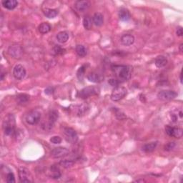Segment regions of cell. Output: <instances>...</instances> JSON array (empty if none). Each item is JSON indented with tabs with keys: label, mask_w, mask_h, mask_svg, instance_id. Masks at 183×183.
<instances>
[{
	"label": "cell",
	"mask_w": 183,
	"mask_h": 183,
	"mask_svg": "<svg viewBox=\"0 0 183 183\" xmlns=\"http://www.w3.org/2000/svg\"><path fill=\"white\" fill-rule=\"evenodd\" d=\"M177 94L172 90H162L157 94V97L162 101H169L177 97Z\"/></svg>",
	"instance_id": "9c48e42d"
},
{
	"label": "cell",
	"mask_w": 183,
	"mask_h": 183,
	"mask_svg": "<svg viewBox=\"0 0 183 183\" xmlns=\"http://www.w3.org/2000/svg\"><path fill=\"white\" fill-rule=\"evenodd\" d=\"M175 147V142H169L165 146V150L166 151H171L172 149H174Z\"/></svg>",
	"instance_id": "8d00e7d4"
},
{
	"label": "cell",
	"mask_w": 183,
	"mask_h": 183,
	"mask_svg": "<svg viewBox=\"0 0 183 183\" xmlns=\"http://www.w3.org/2000/svg\"><path fill=\"white\" fill-rule=\"evenodd\" d=\"M50 142L54 145L60 144L62 142V138L59 136H53L50 139Z\"/></svg>",
	"instance_id": "e575fe53"
},
{
	"label": "cell",
	"mask_w": 183,
	"mask_h": 183,
	"mask_svg": "<svg viewBox=\"0 0 183 183\" xmlns=\"http://www.w3.org/2000/svg\"><path fill=\"white\" fill-rule=\"evenodd\" d=\"M90 3L88 1H77L75 3V8L79 12H84L89 8Z\"/></svg>",
	"instance_id": "5bb4252c"
},
{
	"label": "cell",
	"mask_w": 183,
	"mask_h": 183,
	"mask_svg": "<svg viewBox=\"0 0 183 183\" xmlns=\"http://www.w3.org/2000/svg\"><path fill=\"white\" fill-rule=\"evenodd\" d=\"M74 162L72 161V160H62L59 162L60 166L64 167V168H69V167H71L74 165Z\"/></svg>",
	"instance_id": "4dcf8cb0"
},
{
	"label": "cell",
	"mask_w": 183,
	"mask_h": 183,
	"mask_svg": "<svg viewBox=\"0 0 183 183\" xmlns=\"http://www.w3.org/2000/svg\"><path fill=\"white\" fill-rule=\"evenodd\" d=\"M108 83L111 85V86L113 87H117L119 83V82L117 80L116 78H112L109 79L108 81Z\"/></svg>",
	"instance_id": "d590c367"
},
{
	"label": "cell",
	"mask_w": 183,
	"mask_h": 183,
	"mask_svg": "<svg viewBox=\"0 0 183 183\" xmlns=\"http://www.w3.org/2000/svg\"><path fill=\"white\" fill-rule=\"evenodd\" d=\"M2 5H3L4 8L9 10H13L18 5V2L16 1V0H4V1L2 2Z\"/></svg>",
	"instance_id": "ffe728a7"
},
{
	"label": "cell",
	"mask_w": 183,
	"mask_h": 183,
	"mask_svg": "<svg viewBox=\"0 0 183 183\" xmlns=\"http://www.w3.org/2000/svg\"><path fill=\"white\" fill-rule=\"evenodd\" d=\"M19 179L20 182H32V175L29 170L25 167H21L19 168Z\"/></svg>",
	"instance_id": "52a82bcc"
},
{
	"label": "cell",
	"mask_w": 183,
	"mask_h": 183,
	"mask_svg": "<svg viewBox=\"0 0 183 183\" xmlns=\"http://www.w3.org/2000/svg\"><path fill=\"white\" fill-rule=\"evenodd\" d=\"M51 170V177L53 179H59L62 176V173L60 172L59 167L56 165H52L50 168Z\"/></svg>",
	"instance_id": "603a6c76"
},
{
	"label": "cell",
	"mask_w": 183,
	"mask_h": 183,
	"mask_svg": "<svg viewBox=\"0 0 183 183\" xmlns=\"http://www.w3.org/2000/svg\"><path fill=\"white\" fill-rule=\"evenodd\" d=\"M3 130L5 135L12 136L15 133V118L13 114H9L4 117L3 121Z\"/></svg>",
	"instance_id": "7a4b0ae2"
},
{
	"label": "cell",
	"mask_w": 183,
	"mask_h": 183,
	"mask_svg": "<svg viewBox=\"0 0 183 183\" xmlns=\"http://www.w3.org/2000/svg\"><path fill=\"white\" fill-rule=\"evenodd\" d=\"M114 109H115V116H116L117 119L120 120L126 119V116H125L123 112H122L119 109H117V108H114Z\"/></svg>",
	"instance_id": "836d02e7"
},
{
	"label": "cell",
	"mask_w": 183,
	"mask_h": 183,
	"mask_svg": "<svg viewBox=\"0 0 183 183\" xmlns=\"http://www.w3.org/2000/svg\"><path fill=\"white\" fill-rule=\"evenodd\" d=\"M120 41H121V43L125 45V46H130V45L134 44L135 37L132 34H125L121 37Z\"/></svg>",
	"instance_id": "4fadbf2b"
},
{
	"label": "cell",
	"mask_w": 183,
	"mask_h": 183,
	"mask_svg": "<svg viewBox=\"0 0 183 183\" xmlns=\"http://www.w3.org/2000/svg\"><path fill=\"white\" fill-rule=\"evenodd\" d=\"M44 14L49 19H53L58 14V11L54 9H46L44 10Z\"/></svg>",
	"instance_id": "484cf974"
},
{
	"label": "cell",
	"mask_w": 183,
	"mask_h": 183,
	"mask_svg": "<svg viewBox=\"0 0 183 183\" xmlns=\"http://www.w3.org/2000/svg\"><path fill=\"white\" fill-rule=\"evenodd\" d=\"M87 77L89 82H94V83H98L102 79L100 75L96 73V72H91V73L87 75Z\"/></svg>",
	"instance_id": "d4e9b609"
},
{
	"label": "cell",
	"mask_w": 183,
	"mask_h": 183,
	"mask_svg": "<svg viewBox=\"0 0 183 183\" xmlns=\"http://www.w3.org/2000/svg\"><path fill=\"white\" fill-rule=\"evenodd\" d=\"M180 82H181V83L182 82V74H180Z\"/></svg>",
	"instance_id": "60d3db41"
},
{
	"label": "cell",
	"mask_w": 183,
	"mask_h": 183,
	"mask_svg": "<svg viewBox=\"0 0 183 183\" xmlns=\"http://www.w3.org/2000/svg\"><path fill=\"white\" fill-rule=\"evenodd\" d=\"M182 47H183V44H181L180 45V52H182V51H183Z\"/></svg>",
	"instance_id": "ab89813d"
},
{
	"label": "cell",
	"mask_w": 183,
	"mask_h": 183,
	"mask_svg": "<svg viewBox=\"0 0 183 183\" xmlns=\"http://www.w3.org/2000/svg\"><path fill=\"white\" fill-rule=\"evenodd\" d=\"M58 119V112L56 110H51L49 113V119H48V123H47V127L51 128L52 126L54 125L55 122Z\"/></svg>",
	"instance_id": "9a60e30c"
},
{
	"label": "cell",
	"mask_w": 183,
	"mask_h": 183,
	"mask_svg": "<svg viewBox=\"0 0 183 183\" xmlns=\"http://www.w3.org/2000/svg\"><path fill=\"white\" fill-rule=\"evenodd\" d=\"M119 18L123 22H127L131 18V14L130 11L126 8H121L119 10Z\"/></svg>",
	"instance_id": "2e32d148"
},
{
	"label": "cell",
	"mask_w": 183,
	"mask_h": 183,
	"mask_svg": "<svg viewBox=\"0 0 183 183\" xmlns=\"http://www.w3.org/2000/svg\"><path fill=\"white\" fill-rule=\"evenodd\" d=\"M127 93V90L124 87L117 86L115 87L114 89L112 90V92L110 96V98L114 102H117L123 99L126 96Z\"/></svg>",
	"instance_id": "5b68a950"
},
{
	"label": "cell",
	"mask_w": 183,
	"mask_h": 183,
	"mask_svg": "<svg viewBox=\"0 0 183 183\" xmlns=\"http://www.w3.org/2000/svg\"><path fill=\"white\" fill-rule=\"evenodd\" d=\"M167 62H168V61H167L166 57L163 56V55H160L155 59V63L157 68H162V67L166 66Z\"/></svg>",
	"instance_id": "d6986e66"
},
{
	"label": "cell",
	"mask_w": 183,
	"mask_h": 183,
	"mask_svg": "<svg viewBox=\"0 0 183 183\" xmlns=\"http://www.w3.org/2000/svg\"><path fill=\"white\" fill-rule=\"evenodd\" d=\"M6 180L8 183H14L15 182V177L12 172H9L6 175Z\"/></svg>",
	"instance_id": "d6a6232c"
},
{
	"label": "cell",
	"mask_w": 183,
	"mask_h": 183,
	"mask_svg": "<svg viewBox=\"0 0 183 183\" xmlns=\"http://www.w3.org/2000/svg\"><path fill=\"white\" fill-rule=\"evenodd\" d=\"M53 52L55 54H62L64 53L65 50L59 46V45H55L53 47Z\"/></svg>",
	"instance_id": "1f68e13d"
},
{
	"label": "cell",
	"mask_w": 183,
	"mask_h": 183,
	"mask_svg": "<svg viewBox=\"0 0 183 183\" xmlns=\"http://www.w3.org/2000/svg\"><path fill=\"white\" fill-rule=\"evenodd\" d=\"M112 69L119 82L128 81L131 78L133 71L132 67L130 65H114Z\"/></svg>",
	"instance_id": "6da1fadb"
},
{
	"label": "cell",
	"mask_w": 183,
	"mask_h": 183,
	"mask_svg": "<svg viewBox=\"0 0 183 183\" xmlns=\"http://www.w3.org/2000/svg\"><path fill=\"white\" fill-rule=\"evenodd\" d=\"M69 37V33L66 31L60 32L57 34V39L60 43H65V42H67L68 41Z\"/></svg>",
	"instance_id": "44dd1931"
},
{
	"label": "cell",
	"mask_w": 183,
	"mask_h": 183,
	"mask_svg": "<svg viewBox=\"0 0 183 183\" xmlns=\"http://www.w3.org/2000/svg\"><path fill=\"white\" fill-rule=\"evenodd\" d=\"M27 72L22 64H17L13 69V75L17 79H23L26 76Z\"/></svg>",
	"instance_id": "7c38bea8"
},
{
	"label": "cell",
	"mask_w": 183,
	"mask_h": 183,
	"mask_svg": "<svg viewBox=\"0 0 183 183\" xmlns=\"http://www.w3.org/2000/svg\"><path fill=\"white\" fill-rule=\"evenodd\" d=\"M75 50H76L77 55L80 57H84L87 54V50L84 45L77 44Z\"/></svg>",
	"instance_id": "cb8c5ba5"
},
{
	"label": "cell",
	"mask_w": 183,
	"mask_h": 183,
	"mask_svg": "<svg viewBox=\"0 0 183 183\" xmlns=\"http://www.w3.org/2000/svg\"><path fill=\"white\" fill-rule=\"evenodd\" d=\"M85 69H86V67H85V65H82V66L80 67L79 69L77 70V78H78V79L80 80V81L83 79V78H84Z\"/></svg>",
	"instance_id": "f546056e"
},
{
	"label": "cell",
	"mask_w": 183,
	"mask_h": 183,
	"mask_svg": "<svg viewBox=\"0 0 183 183\" xmlns=\"http://www.w3.org/2000/svg\"><path fill=\"white\" fill-rule=\"evenodd\" d=\"M170 116H171V119L172 122H177V120H178L179 118L180 119H182V117H183L182 111V110H180L177 113V112H172L171 114H170Z\"/></svg>",
	"instance_id": "f1b7e54d"
},
{
	"label": "cell",
	"mask_w": 183,
	"mask_h": 183,
	"mask_svg": "<svg viewBox=\"0 0 183 183\" xmlns=\"http://www.w3.org/2000/svg\"><path fill=\"white\" fill-rule=\"evenodd\" d=\"M51 29H52L51 25L49 23H47V22H43V23L40 24L38 27L39 32L42 34L48 33V32H50Z\"/></svg>",
	"instance_id": "7402d4cb"
},
{
	"label": "cell",
	"mask_w": 183,
	"mask_h": 183,
	"mask_svg": "<svg viewBox=\"0 0 183 183\" xmlns=\"http://www.w3.org/2000/svg\"><path fill=\"white\" fill-rule=\"evenodd\" d=\"M8 53L13 58L20 59L23 55V49L19 45H12L9 47Z\"/></svg>",
	"instance_id": "8fae6325"
},
{
	"label": "cell",
	"mask_w": 183,
	"mask_h": 183,
	"mask_svg": "<svg viewBox=\"0 0 183 183\" xmlns=\"http://www.w3.org/2000/svg\"><path fill=\"white\" fill-rule=\"evenodd\" d=\"M63 135L65 140L71 144H75L78 141V135L77 132L71 127H65L64 129Z\"/></svg>",
	"instance_id": "277c9868"
},
{
	"label": "cell",
	"mask_w": 183,
	"mask_h": 183,
	"mask_svg": "<svg viewBox=\"0 0 183 183\" xmlns=\"http://www.w3.org/2000/svg\"><path fill=\"white\" fill-rule=\"evenodd\" d=\"M29 99V96L26 94H20L17 95V101L19 104H24L27 103Z\"/></svg>",
	"instance_id": "83f0119b"
},
{
	"label": "cell",
	"mask_w": 183,
	"mask_h": 183,
	"mask_svg": "<svg viewBox=\"0 0 183 183\" xmlns=\"http://www.w3.org/2000/svg\"><path fill=\"white\" fill-rule=\"evenodd\" d=\"M165 132L170 137H173L175 138H181L183 135V131L180 127H175L166 125L165 127Z\"/></svg>",
	"instance_id": "ba28073f"
},
{
	"label": "cell",
	"mask_w": 183,
	"mask_h": 183,
	"mask_svg": "<svg viewBox=\"0 0 183 183\" xmlns=\"http://www.w3.org/2000/svg\"><path fill=\"white\" fill-rule=\"evenodd\" d=\"M176 34L177 36L179 37H182L183 35V30H182V27H179L178 28H177V31H176Z\"/></svg>",
	"instance_id": "74e56055"
},
{
	"label": "cell",
	"mask_w": 183,
	"mask_h": 183,
	"mask_svg": "<svg viewBox=\"0 0 183 183\" xmlns=\"http://www.w3.org/2000/svg\"><path fill=\"white\" fill-rule=\"evenodd\" d=\"M42 117L41 112L37 111V110H32L29 112L28 114L26 115L25 117V121L27 122V124L30 125H37L40 121Z\"/></svg>",
	"instance_id": "8992f818"
},
{
	"label": "cell",
	"mask_w": 183,
	"mask_h": 183,
	"mask_svg": "<svg viewBox=\"0 0 183 183\" xmlns=\"http://www.w3.org/2000/svg\"><path fill=\"white\" fill-rule=\"evenodd\" d=\"M92 22L97 27L102 26L104 23V16L103 14L99 13V12H96L92 17Z\"/></svg>",
	"instance_id": "e0dca14e"
},
{
	"label": "cell",
	"mask_w": 183,
	"mask_h": 183,
	"mask_svg": "<svg viewBox=\"0 0 183 183\" xmlns=\"http://www.w3.org/2000/svg\"><path fill=\"white\" fill-rule=\"evenodd\" d=\"M99 89L97 87L89 86L81 89L79 92V97L81 99H87L89 97L98 94Z\"/></svg>",
	"instance_id": "3957f363"
},
{
	"label": "cell",
	"mask_w": 183,
	"mask_h": 183,
	"mask_svg": "<svg viewBox=\"0 0 183 183\" xmlns=\"http://www.w3.org/2000/svg\"><path fill=\"white\" fill-rule=\"evenodd\" d=\"M82 23H83V26H84L85 29L89 30V29H92V24H93V22H92V19L90 18L89 16H86V17H84L83 21H82Z\"/></svg>",
	"instance_id": "4316f807"
},
{
	"label": "cell",
	"mask_w": 183,
	"mask_h": 183,
	"mask_svg": "<svg viewBox=\"0 0 183 183\" xmlns=\"http://www.w3.org/2000/svg\"><path fill=\"white\" fill-rule=\"evenodd\" d=\"M53 91H54V89L52 88V87H49L45 89V93H46L47 94H51L53 93Z\"/></svg>",
	"instance_id": "f35d334b"
},
{
	"label": "cell",
	"mask_w": 183,
	"mask_h": 183,
	"mask_svg": "<svg viewBox=\"0 0 183 183\" xmlns=\"http://www.w3.org/2000/svg\"><path fill=\"white\" fill-rule=\"evenodd\" d=\"M157 144H158V142L157 141L145 144L142 147V151L145 152V153H150V152H152L155 149H156Z\"/></svg>",
	"instance_id": "ac0fdd59"
},
{
	"label": "cell",
	"mask_w": 183,
	"mask_h": 183,
	"mask_svg": "<svg viewBox=\"0 0 183 183\" xmlns=\"http://www.w3.org/2000/svg\"><path fill=\"white\" fill-rule=\"evenodd\" d=\"M69 152L68 149L65 148L63 147H55L51 151V156L53 158H62L65 156H67L69 155Z\"/></svg>",
	"instance_id": "30bf717a"
}]
</instances>
